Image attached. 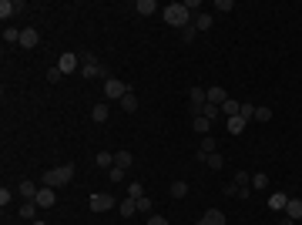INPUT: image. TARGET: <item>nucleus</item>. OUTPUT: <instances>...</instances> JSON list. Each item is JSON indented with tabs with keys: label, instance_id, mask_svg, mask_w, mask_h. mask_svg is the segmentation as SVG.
<instances>
[{
	"label": "nucleus",
	"instance_id": "obj_1",
	"mask_svg": "<svg viewBox=\"0 0 302 225\" xmlns=\"http://www.w3.org/2000/svg\"><path fill=\"white\" fill-rule=\"evenodd\" d=\"M161 17H165V24H168V27H178V31H185V27L191 24V14L185 11V4H181V0L168 4L165 11H161Z\"/></svg>",
	"mask_w": 302,
	"mask_h": 225
},
{
	"label": "nucleus",
	"instance_id": "obj_2",
	"mask_svg": "<svg viewBox=\"0 0 302 225\" xmlns=\"http://www.w3.org/2000/svg\"><path fill=\"white\" fill-rule=\"evenodd\" d=\"M71 178H74V165H61V168L44 171V175H41V185H44V188H64Z\"/></svg>",
	"mask_w": 302,
	"mask_h": 225
},
{
	"label": "nucleus",
	"instance_id": "obj_3",
	"mask_svg": "<svg viewBox=\"0 0 302 225\" xmlns=\"http://www.w3.org/2000/svg\"><path fill=\"white\" fill-rule=\"evenodd\" d=\"M81 74H84V78H101V81H108L111 78V74H108V68H104V64H98V57L94 54H88L84 57V61H81Z\"/></svg>",
	"mask_w": 302,
	"mask_h": 225
},
{
	"label": "nucleus",
	"instance_id": "obj_4",
	"mask_svg": "<svg viewBox=\"0 0 302 225\" xmlns=\"http://www.w3.org/2000/svg\"><path fill=\"white\" fill-rule=\"evenodd\" d=\"M128 91H131V84H124V81H118V78H108L104 81V101H121Z\"/></svg>",
	"mask_w": 302,
	"mask_h": 225
},
{
	"label": "nucleus",
	"instance_id": "obj_5",
	"mask_svg": "<svg viewBox=\"0 0 302 225\" xmlns=\"http://www.w3.org/2000/svg\"><path fill=\"white\" fill-rule=\"evenodd\" d=\"M188 101H191V114L198 118L205 111V104H208V88H191L188 91Z\"/></svg>",
	"mask_w": 302,
	"mask_h": 225
},
{
	"label": "nucleus",
	"instance_id": "obj_6",
	"mask_svg": "<svg viewBox=\"0 0 302 225\" xmlns=\"http://www.w3.org/2000/svg\"><path fill=\"white\" fill-rule=\"evenodd\" d=\"M91 212H108V208H114V198L108 195V191H98V195H91Z\"/></svg>",
	"mask_w": 302,
	"mask_h": 225
},
{
	"label": "nucleus",
	"instance_id": "obj_7",
	"mask_svg": "<svg viewBox=\"0 0 302 225\" xmlns=\"http://www.w3.org/2000/svg\"><path fill=\"white\" fill-rule=\"evenodd\" d=\"M34 202L41 205V208H54V205H57V188H44V185H41V191H37V198H34Z\"/></svg>",
	"mask_w": 302,
	"mask_h": 225
},
{
	"label": "nucleus",
	"instance_id": "obj_8",
	"mask_svg": "<svg viewBox=\"0 0 302 225\" xmlns=\"http://www.w3.org/2000/svg\"><path fill=\"white\" fill-rule=\"evenodd\" d=\"M57 68L64 71V74H74V71H81V61H78V54H61V61H57Z\"/></svg>",
	"mask_w": 302,
	"mask_h": 225
},
{
	"label": "nucleus",
	"instance_id": "obj_9",
	"mask_svg": "<svg viewBox=\"0 0 302 225\" xmlns=\"http://www.w3.org/2000/svg\"><path fill=\"white\" fill-rule=\"evenodd\" d=\"M265 205L272 208V212H285V205H289V195H285V191H272V195L265 198Z\"/></svg>",
	"mask_w": 302,
	"mask_h": 225
},
{
	"label": "nucleus",
	"instance_id": "obj_10",
	"mask_svg": "<svg viewBox=\"0 0 302 225\" xmlns=\"http://www.w3.org/2000/svg\"><path fill=\"white\" fill-rule=\"evenodd\" d=\"M195 225H225V212H222V208H208V212L201 215Z\"/></svg>",
	"mask_w": 302,
	"mask_h": 225
},
{
	"label": "nucleus",
	"instance_id": "obj_11",
	"mask_svg": "<svg viewBox=\"0 0 302 225\" xmlns=\"http://www.w3.org/2000/svg\"><path fill=\"white\" fill-rule=\"evenodd\" d=\"M108 118H111V108H108V101H98L94 108H91V121H94V124H104Z\"/></svg>",
	"mask_w": 302,
	"mask_h": 225
},
{
	"label": "nucleus",
	"instance_id": "obj_12",
	"mask_svg": "<svg viewBox=\"0 0 302 225\" xmlns=\"http://www.w3.org/2000/svg\"><path fill=\"white\" fill-rule=\"evenodd\" d=\"M14 14H21V4H17V0H0V21L7 24Z\"/></svg>",
	"mask_w": 302,
	"mask_h": 225
},
{
	"label": "nucleus",
	"instance_id": "obj_13",
	"mask_svg": "<svg viewBox=\"0 0 302 225\" xmlns=\"http://www.w3.org/2000/svg\"><path fill=\"white\" fill-rule=\"evenodd\" d=\"M37 191H41V188H37L31 178H24L21 185H17V195H21V198H27V202H34V198H37Z\"/></svg>",
	"mask_w": 302,
	"mask_h": 225
},
{
	"label": "nucleus",
	"instance_id": "obj_14",
	"mask_svg": "<svg viewBox=\"0 0 302 225\" xmlns=\"http://www.w3.org/2000/svg\"><path fill=\"white\" fill-rule=\"evenodd\" d=\"M41 44V34L34 31V27H27V31H21V47H27V51H34V47Z\"/></svg>",
	"mask_w": 302,
	"mask_h": 225
},
{
	"label": "nucleus",
	"instance_id": "obj_15",
	"mask_svg": "<svg viewBox=\"0 0 302 225\" xmlns=\"http://www.w3.org/2000/svg\"><path fill=\"white\" fill-rule=\"evenodd\" d=\"M285 215H289L292 222H302V198H289V205H285Z\"/></svg>",
	"mask_w": 302,
	"mask_h": 225
},
{
	"label": "nucleus",
	"instance_id": "obj_16",
	"mask_svg": "<svg viewBox=\"0 0 302 225\" xmlns=\"http://www.w3.org/2000/svg\"><path fill=\"white\" fill-rule=\"evenodd\" d=\"M225 101H228V91H222L218 84H215V88H208V104H218V108H222Z\"/></svg>",
	"mask_w": 302,
	"mask_h": 225
},
{
	"label": "nucleus",
	"instance_id": "obj_17",
	"mask_svg": "<svg viewBox=\"0 0 302 225\" xmlns=\"http://www.w3.org/2000/svg\"><path fill=\"white\" fill-rule=\"evenodd\" d=\"M118 104H121V111H128V114H131V111H138V94H134V88L128 91V94H124V98H121Z\"/></svg>",
	"mask_w": 302,
	"mask_h": 225
},
{
	"label": "nucleus",
	"instance_id": "obj_18",
	"mask_svg": "<svg viewBox=\"0 0 302 225\" xmlns=\"http://www.w3.org/2000/svg\"><path fill=\"white\" fill-rule=\"evenodd\" d=\"M118 212H121V218H131V215L138 212V202H134V198H121V202H118Z\"/></svg>",
	"mask_w": 302,
	"mask_h": 225
},
{
	"label": "nucleus",
	"instance_id": "obj_19",
	"mask_svg": "<svg viewBox=\"0 0 302 225\" xmlns=\"http://www.w3.org/2000/svg\"><path fill=\"white\" fill-rule=\"evenodd\" d=\"M134 11L141 14V17H151V14H158V4H155V0H138V4H134Z\"/></svg>",
	"mask_w": 302,
	"mask_h": 225
},
{
	"label": "nucleus",
	"instance_id": "obj_20",
	"mask_svg": "<svg viewBox=\"0 0 302 225\" xmlns=\"http://www.w3.org/2000/svg\"><path fill=\"white\" fill-rule=\"evenodd\" d=\"M212 24H215V17L212 14H195V31H212Z\"/></svg>",
	"mask_w": 302,
	"mask_h": 225
},
{
	"label": "nucleus",
	"instance_id": "obj_21",
	"mask_svg": "<svg viewBox=\"0 0 302 225\" xmlns=\"http://www.w3.org/2000/svg\"><path fill=\"white\" fill-rule=\"evenodd\" d=\"M245 118H242V114H235V118H228V135H242V131H245Z\"/></svg>",
	"mask_w": 302,
	"mask_h": 225
},
{
	"label": "nucleus",
	"instance_id": "obj_22",
	"mask_svg": "<svg viewBox=\"0 0 302 225\" xmlns=\"http://www.w3.org/2000/svg\"><path fill=\"white\" fill-rule=\"evenodd\" d=\"M191 128H195V135H201V138H205V135H208V128H212V121L198 114V118H191Z\"/></svg>",
	"mask_w": 302,
	"mask_h": 225
},
{
	"label": "nucleus",
	"instance_id": "obj_23",
	"mask_svg": "<svg viewBox=\"0 0 302 225\" xmlns=\"http://www.w3.org/2000/svg\"><path fill=\"white\" fill-rule=\"evenodd\" d=\"M131 161H134V158H131V151H114V165H118V168H124V171H128V168H131Z\"/></svg>",
	"mask_w": 302,
	"mask_h": 225
},
{
	"label": "nucleus",
	"instance_id": "obj_24",
	"mask_svg": "<svg viewBox=\"0 0 302 225\" xmlns=\"http://www.w3.org/2000/svg\"><path fill=\"white\" fill-rule=\"evenodd\" d=\"M94 165H98V168H111L114 155H111V151H98V155H94Z\"/></svg>",
	"mask_w": 302,
	"mask_h": 225
},
{
	"label": "nucleus",
	"instance_id": "obj_25",
	"mask_svg": "<svg viewBox=\"0 0 302 225\" xmlns=\"http://www.w3.org/2000/svg\"><path fill=\"white\" fill-rule=\"evenodd\" d=\"M205 165H208L212 171H222V168H225V155H218V151H215V155L205 158Z\"/></svg>",
	"mask_w": 302,
	"mask_h": 225
},
{
	"label": "nucleus",
	"instance_id": "obj_26",
	"mask_svg": "<svg viewBox=\"0 0 302 225\" xmlns=\"http://www.w3.org/2000/svg\"><path fill=\"white\" fill-rule=\"evenodd\" d=\"M252 188H255V191H265L268 188V175H265V171H255V175H252Z\"/></svg>",
	"mask_w": 302,
	"mask_h": 225
},
{
	"label": "nucleus",
	"instance_id": "obj_27",
	"mask_svg": "<svg viewBox=\"0 0 302 225\" xmlns=\"http://www.w3.org/2000/svg\"><path fill=\"white\" fill-rule=\"evenodd\" d=\"M238 111H242V104L235 101V98H228V101L222 104V114H228V118H235V114H238Z\"/></svg>",
	"mask_w": 302,
	"mask_h": 225
},
{
	"label": "nucleus",
	"instance_id": "obj_28",
	"mask_svg": "<svg viewBox=\"0 0 302 225\" xmlns=\"http://www.w3.org/2000/svg\"><path fill=\"white\" fill-rule=\"evenodd\" d=\"M4 41L7 44H21V31L17 27H4Z\"/></svg>",
	"mask_w": 302,
	"mask_h": 225
},
{
	"label": "nucleus",
	"instance_id": "obj_29",
	"mask_svg": "<svg viewBox=\"0 0 302 225\" xmlns=\"http://www.w3.org/2000/svg\"><path fill=\"white\" fill-rule=\"evenodd\" d=\"M188 195V181H175L171 185V198H185Z\"/></svg>",
	"mask_w": 302,
	"mask_h": 225
},
{
	"label": "nucleus",
	"instance_id": "obj_30",
	"mask_svg": "<svg viewBox=\"0 0 302 225\" xmlns=\"http://www.w3.org/2000/svg\"><path fill=\"white\" fill-rule=\"evenodd\" d=\"M37 208H41L37 202H24L21 205V218H34V212H37Z\"/></svg>",
	"mask_w": 302,
	"mask_h": 225
},
{
	"label": "nucleus",
	"instance_id": "obj_31",
	"mask_svg": "<svg viewBox=\"0 0 302 225\" xmlns=\"http://www.w3.org/2000/svg\"><path fill=\"white\" fill-rule=\"evenodd\" d=\"M128 198H145V188H141V181H131V185H128Z\"/></svg>",
	"mask_w": 302,
	"mask_h": 225
},
{
	"label": "nucleus",
	"instance_id": "obj_32",
	"mask_svg": "<svg viewBox=\"0 0 302 225\" xmlns=\"http://www.w3.org/2000/svg\"><path fill=\"white\" fill-rule=\"evenodd\" d=\"M218 114H222V108H218V104H205V111H201V118H208V121H215Z\"/></svg>",
	"mask_w": 302,
	"mask_h": 225
},
{
	"label": "nucleus",
	"instance_id": "obj_33",
	"mask_svg": "<svg viewBox=\"0 0 302 225\" xmlns=\"http://www.w3.org/2000/svg\"><path fill=\"white\" fill-rule=\"evenodd\" d=\"M255 121H272V108H265V104H262V108H255Z\"/></svg>",
	"mask_w": 302,
	"mask_h": 225
},
{
	"label": "nucleus",
	"instance_id": "obj_34",
	"mask_svg": "<svg viewBox=\"0 0 302 225\" xmlns=\"http://www.w3.org/2000/svg\"><path fill=\"white\" fill-rule=\"evenodd\" d=\"M108 178H111L114 185H118V181H124V168H118V165H111V168H108Z\"/></svg>",
	"mask_w": 302,
	"mask_h": 225
},
{
	"label": "nucleus",
	"instance_id": "obj_35",
	"mask_svg": "<svg viewBox=\"0 0 302 225\" xmlns=\"http://www.w3.org/2000/svg\"><path fill=\"white\" fill-rule=\"evenodd\" d=\"M215 11H222V14L235 11V0H215Z\"/></svg>",
	"mask_w": 302,
	"mask_h": 225
},
{
	"label": "nucleus",
	"instance_id": "obj_36",
	"mask_svg": "<svg viewBox=\"0 0 302 225\" xmlns=\"http://www.w3.org/2000/svg\"><path fill=\"white\" fill-rule=\"evenodd\" d=\"M235 185H238V188H248V185H252V181H248V171H235Z\"/></svg>",
	"mask_w": 302,
	"mask_h": 225
},
{
	"label": "nucleus",
	"instance_id": "obj_37",
	"mask_svg": "<svg viewBox=\"0 0 302 225\" xmlns=\"http://www.w3.org/2000/svg\"><path fill=\"white\" fill-rule=\"evenodd\" d=\"M134 202H138V212H145V215H151V208H155L151 198H134Z\"/></svg>",
	"mask_w": 302,
	"mask_h": 225
},
{
	"label": "nucleus",
	"instance_id": "obj_38",
	"mask_svg": "<svg viewBox=\"0 0 302 225\" xmlns=\"http://www.w3.org/2000/svg\"><path fill=\"white\" fill-rule=\"evenodd\" d=\"M61 78H64V71L57 68V64H54V68H51V71H47V81H51V84H57V81H61Z\"/></svg>",
	"mask_w": 302,
	"mask_h": 225
},
{
	"label": "nucleus",
	"instance_id": "obj_39",
	"mask_svg": "<svg viewBox=\"0 0 302 225\" xmlns=\"http://www.w3.org/2000/svg\"><path fill=\"white\" fill-rule=\"evenodd\" d=\"M238 114H242V118H245V121H248V118H255V104L242 101V111H238Z\"/></svg>",
	"mask_w": 302,
	"mask_h": 225
},
{
	"label": "nucleus",
	"instance_id": "obj_40",
	"mask_svg": "<svg viewBox=\"0 0 302 225\" xmlns=\"http://www.w3.org/2000/svg\"><path fill=\"white\" fill-rule=\"evenodd\" d=\"M11 198H14V191L4 185V188H0V208H7V202H11Z\"/></svg>",
	"mask_w": 302,
	"mask_h": 225
},
{
	"label": "nucleus",
	"instance_id": "obj_41",
	"mask_svg": "<svg viewBox=\"0 0 302 225\" xmlns=\"http://www.w3.org/2000/svg\"><path fill=\"white\" fill-rule=\"evenodd\" d=\"M222 195H225V198H238V185H235V181H232V185H225Z\"/></svg>",
	"mask_w": 302,
	"mask_h": 225
},
{
	"label": "nucleus",
	"instance_id": "obj_42",
	"mask_svg": "<svg viewBox=\"0 0 302 225\" xmlns=\"http://www.w3.org/2000/svg\"><path fill=\"white\" fill-rule=\"evenodd\" d=\"M195 34H198V31H195V24H188V27L181 31V41H195Z\"/></svg>",
	"mask_w": 302,
	"mask_h": 225
},
{
	"label": "nucleus",
	"instance_id": "obj_43",
	"mask_svg": "<svg viewBox=\"0 0 302 225\" xmlns=\"http://www.w3.org/2000/svg\"><path fill=\"white\" fill-rule=\"evenodd\" d=\"M148 225H168V218H161V215L151 212V215H148Z\"/></svg>",
	"mask_w": 302,
	"mask_h": 225
},
{
	"label": "nucleus",
	"instance_id": "obj_44",
	"mask_svg": "<svg viewBox=\"0 0 302 225\" xmlns=\"http://www.w3.org/2000/svg\"><path fill=\"white\" fill-rule=\"evenodd\" d=\"M279 225H295V222H292L289 215H282V218H279Z\"/></svg>",
	"mask_w": 302,
	"mask_h": 225
},
{
	"label": "nucleus",
	"instance_id": "obj_45",
	"mask_svg": "<svg viewBox=\"0 0 302 225\" xmlns=\"http://www.w3.org/2000/svg\"><path fill=\"white\" fill-rule=\"evenodd\" d=\"M34 225H47V222H41V218H34Z\"/></svg>",
	"mask_w": 302,
	"mask_h": 225
},
{
	"label": "nucleus",
	"instance_id": "obj_46",
	"mask_svg": "<svg viewBox=\"0 0 302 225\" xmlns=\"http://www.w3.org/2000/svg\"><path fill=\"white\" fill-rule=\"evenodd\" d=\"M295 225H302V222H295Z\"/></svg>",
	"mask_w": 302,
	"mask_h": 225
}]
</instances>
